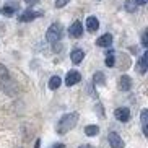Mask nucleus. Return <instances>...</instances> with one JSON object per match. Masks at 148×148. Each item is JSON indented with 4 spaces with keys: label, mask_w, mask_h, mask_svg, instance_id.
I'll return each mask as SVG.
<instances>
[{
    "label": "nucleus",
    "mask_w": 148,
    "mask_h": 148,
    "mask_svg": "<svg viewBox=\"0 0 148 148\" xmlns=\"http://www.w3.org/2000/svg\"><path fill=\"white\" fill-rule=\"evenodd\" d=\"M77 122H78V112L64 114V116L60 117V121L57 122V127H56L57 134H60V135L67 134L70 129H73V127L77 125Z\"/></svg>",
    "instance_id": "nucleus-1"
},
{
    "label": "nucleus",
    "mask_w": 148,
    "mask_h": 148,
    "mask_svg": "<svg viewBox=\"0 0 148 148\" xmlns=\"http://www.w3.org/2000/svg\"><path fill=\"white\" fill-rule=\"evenodd\" d=\"M62 34H64V29H62V25L60 23H52L49 26L47 33H46V39L49 42H57V41L62 39Z\"/></svg>",
    "instance_id": "nucleus-2"
},
{
    "label": "nucleus",
    "mask_w": 148,
    "mask_h": 148,
    "mask_svg": "<svg viewBox=\"0 0 148 148\" xmlns=\"http://www.w3.org/2000/svg\"><path fill=\"white\" fill-rule=\"evenodd\" d=\"M108 140H109V145H111V148H124V142H122L121 135L116 134V132H109Z\"/></svg>",
    "instance_id": "nucleus-3"
},
{
    "label": "nucleus",
    "mask_w": 148,
    "mask_h": 148,
    "mask_svg": "<svg viewBox=\"0 0 148 148\" xmlns=\"http://www.w3.org/2000/svg\"><path fill=\"white\" fill-rule=\"evenodd\" d=\"M82 80V75L77 72V70H72V72H69L65 77V85L67 86H73V85H77V83Z\"/></svg>",
    "instance_id": "nucleus-4"
},
{
    "label": "nucleus",
    "mask_w": 148,
    "mask_h": 148,
    "mask_svg": "<svg viewBox=\"0 0 148 148\" xmlns=\"http://www.w3.org/2000/svg\"><path fill=\"white\" fill-rule=\"evenodd\" d=\"M114 116H116V119H117L119 122H127L130 119V111L127 108H117L114 111Z\"/></svg>",
    "instance_id": "nucleus-5"
},
{
    "label": "nucleus",
    "mask_w": 148,
    "mask_h": 148,
    "mask_svg": "<svg viewBox=\"0 0 148 148\" xmlns=\"http://www.w3.org/2000/svg\"><path fill=\"white\" fill-rule=\"evenodd\" d=\"M69 34L72 36V38H80V36H83V25L80 21H75L73 25L70 26Z\"/></svg>",
    "instance_id": "nucleus-6"
},
{
    "label": "nucleus",
    "mask_w": 148,
    "mask_h": 148,
    "mask_svg": "<svg viewBox=\"0 0 148 148\" xmlns=\"http://www.w3.org/2000/svg\"><path fill=\"white\" fill-rule=\"evenodd\" d=\"M41 13H38V12H33V10H26L23 15H20V21L23 23H28V21H33L34 18H39Z\"/></svg>",
    "instance_id": "nucleus-7"
},
{
    "label": "nucleus",
    "mask_w": 148,
    "mask_h": 148,
    "mask_svg": "<svg viewBox=\"0 0 148 148\" xmlns=\"http://www.w3.org/2000/svg\"><path fill=\"white\" fill-rule=\"evenodd\" d=\"M98 28H99L98 18L96 16H88L86 18V29L90 31V33H95V31H98Z\"/></svg>",
    "instance_id": "nucleus-8"
},
{
    "label": "nucleus",
    "mask_w": 148,
    "mask_h": 148,
    "mask_svg": "<svg viewBox=\"0 0 148 148\" xmlns=\"http://www.w3.org/2000/svg\"><path fill=\"white\" fill-rule=\"evenodd\" d=\"M96 44H98L99 47H109V46L112 44V36L109 34V33H106V34H103L101 38H98Z\"/></svg>",
    "instance_id": "nucleus-9"
},
{
    "label": "nucleus",
    "mask_w": 148,
    "mask_h": 148,
    "mask_svg": "<svg viewBox=\"0 0 148 148\" xmlns=\"http://www.w3.org/2000/svg\"><path fill=\"white\" fill-rule=\"evenodd\" d=\"M119 86H121L122 91H129L132 88V78L129 75H122L121 77V82H119Z\"/></svg>",
    "instance_id": "nucleus-10"
},
{
    "label": "nucleus",
    "mask_w": 148,
    "mask_h": 148,
    "mask_svg": "<svg viewBox=\"0 0 148 148\" xmlns=\"http://www.w3.org/2000/svg\"><path fill=\"white\" fill-rule=\"evenodd\" d=\"M83 57H85V52H83L82 49H73L72 54H70V59H72L73 64H80L83 60Z\"/></svg>",
    "instance_id": "nucleus-11"
},
{
    "label": "nucleus",
    "mask_w": 148,
    "mask_h": 148,
    "mask_svg": "<svg viewBox=\"0 0 148 148\" xmlns=\"http://www.w3.org/2000/svg\"><path fill=\"white\" fill-rule=\"evenodd\" d=\"M147 60H148V54L145 52L143 56L140 57V60H138V65H137V67H138V72H140L142 75H143V73H147V64H148Z\"/></svg>",
    "instance_id": "nucleus-12"
},
{
    "label": "nucleus",
    "mask_w": 148,
    "mask_h": 148,
    "mask_svg": "<svg viewBox=\"0 0 148 148\" xmlns=\"http://www.w3.org/2000/svg\"><path fill=\"white\" fill-rule=\"evenodd\" d=\"M18 10V5L16 3H10V5H5L3 7V15H7V16H12V15H15V12Z\"/></svg>",
    "instance_id": "nucleus-13"
},
{
    "label": "nucleus",
    "mask_w": 148,
    "mask_h": 148,
    "mask_svg": "<svg viewBox=\"0 0 148 148\" xmlns=\"http://www.w3.org/2000/svg\"><path fill=\"white\" fill-rule=\"evenodd\" d=\"M142 127H143V134L148 135V111L147 109L142 111Z\"/></svg>",
    "instance_id": "nucleus-14"
},
{
    "label": "nucleus",
    "mask_w": 148,
    "mask_h": 148,
    "mask_svg": "<svg viewBox=\"0 0 148 148\" xmlns=\"http://www.w3.org/2000/svg\"><path fill=\"white\" fill-rule=\"evenodd\" d=\"M85 134H86L88 137H95V135L99 134V127L98 125H86L85 127Z\"/></svg>",
    "instance_id": "nucleus-15"
},
{
    "label": "nucleus",
    "mask_w": 148,
    "mask_h": 148,
    "mask_svg": "<svg viewBox=\"0 0 148 148\" xmlns=\"http://www.w3.org/2000/svg\"><path fill=\"white\" fill-rule=\"evenodd\" d=\"M60 83H62L60 77H57V75H54L52 78L49 80V88H51V90H57V88L60 86Z\"/></svg>",
    "instance_id": "nucleus-16"
},
{
    "label": "nucleus",
    "mask_w": 148,
    "mask_h": 148,
    "mask_svg": "<svg viewBox=\"0 0 148 148\" xmlns=\"http://www.w3.org/2000/svg\"><path fill=\"white\" fill-rule=\"evenodd\" d=\"M93 80H95L96 85H104V75L101 73V72H98V73H95V77H93Z\"/></svg>",
    "instance_id": "nucleus-17"
},
{
    "label": "nucleus",
    "mask_w": 148,
    "mask_h": 148,
    "mask_svg": "<svg viewBox=\"0 0 148 148\" xmlns=\"http://www.w3.org/2000/svg\"><path fill=\"white\" fill-rule=\"evenodd\" d=\"M114 64H116V59H114V52L111 51L109 56L106 57V65H108V67H114Z\"/></svg>",
    "instance_id": "nucleus-18"
},
{
    "label": "nucleus",
    "mask_w": 148,
    "mask_h": 148,
    "mask_svg": "<svg viewBox=\"0 0 148 148\" xmlns=\"http://www.w3.org/2000/svg\"><path fill=\"white\" fill-rule=\"evenodd\" d=\"M7 77H8V70H7L3 65H2V64H0V80L7 78Z\"/></svg>",
    "instance_id": "nucleus-19"
},
{
    "label": "nucleus",
    "mask_w": 148,
    "mask_h": 148,
    "mask_svg": "<svg viewBox=\"0 0 148 148\" xmlns=\"http://www.w3.org/2000/svg\"><path fill=\"white\" fill-rule=\"evenodd\" d=\"M69 2H70V0H57V2H56V7H57V8H62V7H65Z\"/></svg>",
    "instance_id": "nucleus-20"
},
{
    "label": "nucleus",
    "mask_w": 148,
    "mask_h": 148,
    "mask_svg": "<svg viewBox=\"0 0 148 148\" xmlns=\"http://www.w3.org/2000/svg\"><path fill=\"white\" fill-rule=\"evenodd\" d=\"M142 44L147 47V33H143V36H142Z\"/></svg>",
    "instance_id": "nucleus-21"
},
{
    "label": "nucleus",
    "mask_w": 148,
    "mask_h": 148,
    "mask_svg": "<svg viewBox=\"0 0 148 148\" xmlns=\"http://www.w3.org/2000/svg\"><path fill=\"white\" fill-rule=\"evenodd\" d=\"M25 2H26L28 5H36L38 2H39V0H25Z\"/></svg>",
    "instance_id": "nucleus-22"
},
{
    "label": "nucleus",
    "mask_w": 148,
    "mask_h": 148,
    "mask_svg": "<svg viewBox=\"0 0 148 148\" xmlns=\"http://www.w3.org/2000/svg\"><path fill=\"white\" fill-rule=\"evenodd\" d=\"M148 0H135V3H138V5H145Z\"/></svg>",
    "instance_id": "nucleus-23"
},
{
    "label": "nucleus",
    "mask_w": 148,
    "mask_h": 148,
    "mask_svg": "<svg viewBox=\"0 0 148 148\" xmlns=\"http://www.w3.org/2000/svg\"><path fill=\"white\" fill-rule=\"evenodd\" d=\"M39 147H41V140L38 138V140L34 142V148H39Z\"/></svg>",
    "instance_id": "nucleus-24"
},
{
    "label": "nucleus",
    "mask_w": 148,
    "mask_h": 148,
    "mask_svg": "<svg viewBox=\"0 0 148 148\" xmlns=\"http://www.w3.org/2000/svg\"><path fill=\"white\" fill-rule=\"evenodd\" d=\"M51 148H64V145H62V143H56V145H52Z\"/></svg>",
    "instance_id": "nucleus-25"
},
{
    "label": "nucleus",
    "mask_w": 148,
    "mask_h": 148,
    "mask_svg": "<svg viewBox=\"0 0 148 148\" xmlns=\"http://www.w3.org/2000/svg\"><path fill=\"white\" fill-rule=\"evenodd\" d=\"M78 148H95V147H91V145H82V147H78Z\"/></svg>",
    "instance_id": "nucleus-26"
}]
</instances>
